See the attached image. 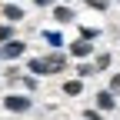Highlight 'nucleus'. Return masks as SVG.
<instances>
[{
  "mask_svg": "<svg viewBox=\"0 0 120 120\" xmlns=\"http://www.w3.org/2000/svg\"><path fill=\"white\" fill-rule=\"evenodd\" d=\"M30 107H34V100L27 94H7L4 97V110H10V113H30Z\"/></svg>",
  "mask_w": 120,
  "mask_h": 120,
  "instance_id": "nucleus-1",
  "label": "nucleus"
},
{
  "mask_svg": "<svg viewBox=\"0 0 120 120\" xmlns=\"http://www.w3.org/2000/svg\"><path fill=\"white\" fill-rule=\"evenodd\" d=\"M23 53H27V43H23V40H17V37H13V40H7V43H0V60H7V64L20 60Z\"/></svg>",
  "mask_w": 120,
  "mask_h": 120,
  "instance_id": "nucleus-2",
  "label": "nucleus"
},
{
  "mask_svg": "<svg viewBox=\"0 0 120 120\" xmlns=\"http://www.w3.org/2000/svg\"><path fill=\"white\" fill-rule=\"evenodd\" d=\"M67 53H70V57H77V60H87V57H94V43L77 37V40H73L70 47H67Z\"/></svg>",
  "mask_w": 120,
  "mask_h": 120,
  "instance_id": "nucleus-3",
  "label": "nucleus"
},
{
  "mask_svg": "<svg viewBox=\"0 0 120 120\" xmlns=\"http://www.w3.org/2000/svg\"><path fill=\"white\" fill-rule=\"evenodd\" d=\"M47 67H50V73H64L70 67V57L64 50H53V53H47Z\"/></svg>",
  "mask_w": 120,
  "mask_h": 120,
  "instance_id": "nucleus-4",
  "label": "nucleus"
},
{
  "mask_svg": "<svg viewBox=\"0 0 120 120\" xmlns=\"http://www.w3.org/2000/svg\"><path fill=\"white\" fill-rule=\"evenodd\" d=\"M27 73H30V77H50L47 57H27Z\"/></svg>",
  "mask_w": 120,
  "mask_h": 120,
  "instance_id": "nucleus-5",
  "label": "nucleus"
},
{
  "mask_svg": "<svg viewBox=\"0 0 120 120\" xmlns=\"http://www.w3.org/2000/svg\"><path fill=\"white\" fill-rule=\"evenodd\" d=\"M94 100H97V110H100V113H110V110H117V97L110 94L107 87H103V90H97V97H94Z\"/></svg>",
  "mask_w": 120,
  "mask_h": 120,
  "instance_id": "nucleus-6",
  "label": "nucleus"
},
{
  "mask_svg": "<svg viewBox=\"0 0 120 120\" xmlns=\"http://www.w3.org/2000/svg\"><path fill=\"white\" fill-rule=\"evenodd\" d=\"M50 10H53V20L57 23H73V20H77V13H73L70 4H53Z\"/></svg>",
  "mask_w": 120,
  "mask_h": 120,
  "instance_id": "nucleus-7",
  "label": "nucleus"
},
{
  "mask_svg": "<svg viewBox=\"0 0 120 120\" xmlns=\"http://www.w3.org/2000/svg\"><path fill=\"white\" fill-rule=\"evenodd\" d=\"M0 17H4L7 23H17V20H23V7L20 4H4L0 7Z\"/></svg>",
  "mask_w": 120,
  "mask_h": 120,
  "instance_id": "nucleus-8",
  "label": "nucleus"
},
{
  "mask_svg": "<svg viewBox=\"0 0 120 120\" xmlns=\"http://www.w3.org/2000/svg\"><path fill=\"white\" fill-rule=\"evenodd\" d=\"M110 64H113V57H110V50H100V53L94 57V70H97V73H103V70H110Z\"/></svg>",
  "mask_w": 120,
  "mask_h": 120,
  "instance_id": "nucleus-9",
  "label": "nucleus"
},
{
  "mask_svg": "<svg viewBox=\"0 0 120 120\" xmlns=\"http://www.w3.org/2000/svg\"><path fill=\"white\" fill-rule=\"evenodd\" d=\"M64 94H67V97H80V94H83V80H80V77L64 80Z\"/></svg>",
  "mask_w": 120,
  "mask_h": 120,
  "instance_id": "nucleus-10",
  "label": "nucleus"
},
{
  "mask_svg": "<svg viewBox=\"0 0 120 120\" xmlns=\"http://www.w3.org/2000/svg\"><path fill=\"white\" fill-rule=\"evenodd\" d=\"M43 40H47V43H50V47H57V50H60V47H64V37H60V34H57V30H43Z\"/></svg>",
  "mask_w": 120,
  "mask_h": 120,
  "instance_id": "nucleus-11",
  "label": "nucleus"
},
{
  "mask_svg": "<svg viewBox=\"0 0 120 120\" xmlns=\"http://www.w3.org/2000/svg\"><path fill=\"white\" fill-rule=\"evenodd\" d=\"M94 73H97V70H94V64H87V60H80V64H77V77H80V80L94 77Z\"/></svg>",
  "mask_w": 120,
  "mask_h": 120,
  "instance_id": "nucleus-12",
  "label": "nucleus"
},
{
  "mask_svg": "<svg viewBox=\"0 0 120 120\" xmlns=\"http://www.w3.org/2000/svg\"><path fill=\"white\" fill-rule=\"evenodd\" d=\"M83 4H87L90 10H97V13H103V10H110V4H113V0H83Z\"/></svg>",
  "mask_w": 120,
  "mask_h": 120,
  "instance_id": "nucleus-13",
  "label": "nucleus"
},
{
  "mask_svg": "<svg viewBox=\"0 0 120 120\" xmlns=\"http://www.w3.org/2000/svg\"><path fill=\"white\" fill-rule=\"evenodd\" d=\"M97 37H100V30H97V27H80V40H90V43H94Z\"/></svg>",
  "mask_w": 120,
  "mask_h": 120,
  "instance_id": "nucleus-14",
  "label": "nucleus"
},
{
  "mask_svg": "<svg viewBox=\"0 0 120 120\" xmlns=\"http://www.w3.org/2000/svg\"><path fill=\"white\" fill-rule=\"evenodd\" d=\"M13 40V23H0V43Z\"/></svg>",
  "mask_w": 120,
  "mask_h": 120,
  "instance_id": "nucleus-15",
  "label": "nucleus"
},
{
  "mask_svg": "<svg viewBox=\"0 0 120 120\" xmlns=\"http://www.w3.org/2000/svg\"><path fill=\"white\" fill-rule=\"evenodd\" d=\"M107 90L113 97H120V73H110V83H107Z\"/></svg>",
  "mask_w": 120,
  "mask_h": 120,
  "instance_id": "nucleus-16",
  "label": "nucleus"
},
{
  "mask_svg": "<svg viewBox=\"0 0 120 120\" xmlns=\"http://www.w3.org/2000/svg\"><path fill=\"white\" fill-rule=\"evenodd\" d=\"M20 83L27 90H37V77H30V73H20Z\"/></svg>",
  "mask_w": 120,
  "mask_h": 120,
  "instance_id": "nucleus-17",
  "label": "nucleus"
},
{
  "mask_svg": "<svg viewBox=\"0 0 120 120\" xmlns=\"http://www.w3.org/2000/svg\"><path fill=\"white\" fill-rule=\"evenodd\" d=\"M100 117H103V113H100L97 107H87V110H83V120H100Z\"/></svg>",
  "mask_w": 120,
  "mask_h": 120,
  "instance_id": "nucleus-18",
  "label": "nucleus"
},
{
  "mask_svg": "<svg viewBox=\"0 0 120 120\" xmlns=\"http://www.w3.org/2000/svg\"><path fill=\"white\" fill-rule=\"evenodd\" d=\"M57 0H34V7H40V10H47V7H53Z\"/></svg>",
  "mask_w": 120,
  "mask_h": 120,
  "instance_id": "nucleus-19",
  "label": "nucleus"
},
{
  "mask_svg": "<svg viewBox=\"0 0 120 120\" xmlns=\"http://www.w3.org/2000/svg\"><path fill=\"white\" fill-rule=\"evenodd\" d=\"M7 4H20V0H7Z\"/></svg>",
  "mask_w": 120,
  "mask_h": 120,
  "instance_id": "nucleus-20",
  "label": "nucleus"
},
{
  "mask_svg": "<svg viewBox=\"0 0 120 120\" xmlns=\"http://www.w3.org/2000/svg\"><path fill=\"white\" fill-rule=\"evenodd\" d=\"M64 4H73V0H64Z\"/></svg>",
  "mask_w": 120,
  "mask_h": 120,
  "instance_id": "nucleus-21",
  "label": "nucleus"
}]
</instances>
